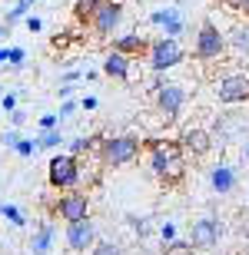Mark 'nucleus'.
Returning a JSON list of instances; mask_svg holds the SVG:
<instances>
[{"label": "nucleus", "instance_id": "obj_1", "mask_svg": "<svg viewBox=\"0 0 249 255\" xmlns=\"http://www.w3.org/2000/svg\"><path fill=\"white\" fill-rule=\"evenodd\" d=\"M150 172L163 186H180L186 176V152L180 149V142L170 139H150Z\"/></svg>", "mask_w": 249, "mask_h": 255}, {"label": "nucleus", "instance_id": "obj_2", "mask_svg": "<svg viewBox=\"0 0 249 255\" xmlns=\"http://www.w3.org/2000/svg\"><path fill=\"white\" fill-rule=\"evenodd\" d=\"M96 149H100V162H103V166L120 169V166H130V162L140 159L143 139L133 136V132H123V136H103Z\"/></svg>", "mask_w": 249, "mask_h": 255}, {"label": "nucleus", "instance_id": "obj_3", "mask_svg": "<svg viewBox=\"0 0 249 255\" xmlns=\"http://www.w3.org/2000/svg\"><path fill=\"white\" fill-rule=\"evenodd\" d=\"M80 179H83V166H80V159L73 156V152H60V156H53L47 166V182L53 186V189L67 192V189H77Z\"/></svg>", "mask_w": 249, "mask_h": 255}, {"label": "nucleus", "instance_id": "obj_4", "mask_svg": "<svg viewBox=\"0 0 249 255\" xmlns=\"http://www.w3.org/2000/svg\"><path fill=\"white\" fill-rule=\"evenodd\" d=\"M146 57H150V70L153 73H166V70L180 66L186 60V50H183V43L176 37H160L146 47Z\"/></svg>", "mask_w": 249, "mask_h": 255}, {"label": "nucleus", "instance_id": "obj_5", "mask_svg": "<svg viewBox=\"0 0 249 255\" xmlns=\"http://www.w3.org/2000/svg\"><path fill=\"white\" fill-rule=\"evenodd\" d=\"M226 53V37L220 33V27L213 20H203L200 30H196V40H193V57L210 63V60H220Z\"/></svg>", "mask_w": 249, "mask_h": 255}, {"label": "nucleus", "instance_id": "obj_6", "mask_svg": "<svg viewBox=\"0 0 249 255\" xmlns=\"http://www.w3.org/2000/svg\"><path fill=\"white\" fill-rule=\"evenodd\" d=\"M220 236H223V226L220 219H196L190 226V249H196V252H213V249L220 246Z\"/></svg>", "mask_w": 249, "mask_h": 255}, {"label": "nucleus", "instance_id": "obj_7", "mask_svg": "<svg viewBox=\"0 0 249 255\" xmlns=\"http://www.w3.org/2000/svg\"><path fill=\"white\" fill-rule=\"evenodd\" d=\"M153 100H156V110L163 116L166 123H173L176 116L183 113V103H186V90L180 83H163L153 90Z\"/></svg>", "mask_w": 249, "mask_h": 255}, {"label": "nucleus", "instance_id": "obj_8", "mask_svg": "<svg viewBox=\"0 0 249 255\" xmlns=\"http://www.w3.org/2000/svg\"><path fill=\"white\" fill-rule=\"evenodd\" d=\"M216 100L223 106L249 103V73H230L216 83Z\"/></svg>", "mask_w": 249, "mask_h": 255}, {"label": "nucleus", "instance_id": "obj_9", "mask_svg": "<svg viewBox=\"0 0 249 255\" xmlns=\"http://www.w3.org/2000/svg\"><path fill=\"white\" fill-rule=\"evenodd\" d=\"M120 23H123V3H120V0H100L90 27H93L100 37H113Z\"/></svg>", "mask_w": 249, "mask_h": 255}, {"label": "nucleus", "instance_id": "obj_10", "mask_svg": "<svg viewBox=\"0 0 249 255\" xmlns=\"http://www.w3.org/2000/svg\"><path fill=\"white\" fill-rule=\"evenodd\" d=\"M63 222H80V219H90V196L80 189H67V196L57 199V206H53Z\"/></svg>", "mask_w": 249, "mask_h": 255}, {"label": "nucleus", "instance_id": "obj_11", "mask_svg": "<svg viewBox=\"0 0 249 255\" xmlns=\"http://www.w3.org/2000/svg\"><path fill=\"white\" fill-rule=\"evenodd\" d=\"M96 242V229L90 219H80V222H67V249L70 252L83 255L86 249Z\"/></svg>", "mask_w": 249, "mask_h": 255}, {"label": "nucleus", "instance_id": "obj_12", "mask_svg": "<svg viewBox=\"0 0 249 255\" xmlns=\"http://www.w3.org/2000/svg\"><path fill=\"white\" fill-rule=\"evenodd\" d=\"M176 142H180V149L186 152V156H193V159H200V156H206V152L213 149V136L206 129H200V126L183 129V136Z\"/></svg>", "mask_w": 249, "mask_h": 255}, {"label": "nucleus", "instance_id": "obj_13", "mask_svg": "<svg viewBox=\"0 0 249 255\" xmlns=\"http://www.w3.org/2000/svg\"><path fill=\"white\" fill-rule=\"evenodd\" d=\"M146 47H150V40L140 37V33H123V37L113 40V50H116V53H123V57H130V60H133V57H143Z\"/></svg>", "mask_w": 249, "mask_h": 255}, {"label": "nucleus", "instance_id": "obj_14", "mask_svg": "<svg viewBox=\"0 0 249 255\" xmlns=\"http://www.w3.org/2000/svg\"><path fill=\"white\" fill-rule=\"evenodd\" d=\"M103 73L110 76V80H130V57H123V53H116V50H110L103 60Z\"/></svg>", "mask_w": 249, "mask_h": 255}, {"label": "nucleus", "instance_id": "obj_15", "mask_svg": "<svg viewBox=\"0 0 249 255\" xmlns=\"http://www.w3.org/2000/svg\"><path fill=\"white\" fill-rule=\"evenodd\" d=\"M210 186L220 192V196H226V192L236 189V172H233L230 166H213L210 169Z\"/></svg>", "mask_w": 249, "mask_h": 255}, {"label": "nucleus", "instance_id": "obj_16", "mask_svg": "<svg viewBox=\"0 0 249 255\" xmlns=\"http://www.w3.org/2000/svg\"><path fill=\"white\" fill-rule=\"evenodd\" d=\"M150 20H153V23H163V27H166V37H180V33H183L180 10H156Z\"/></svg>", "mask_w": 249, "mask_h": 255}, {"label": "nucleus", "instance_id": "obj_17", "mask_svg": "<svg viewBox=\"0 0 249 255\" xmlns=\"http://www.w3.org/2000/svg\"><path fill=\"white\" fill-rule=\"evenodd\" d=\"M53 236H57V229L50 226V222H43V226L37 229V236L30 239V252L33 255H47L50 246H53Z\"/></svg>", "mask_w": 249, "mask_h": 255}, {"label": "nucleus", "instance_id": "obj_18", "mask_svg": "<svg viewBox=\"0 0 249 255\" xmlns=\"http://www.w3.org/2000/svg\"><path fill=\"white\" fill-rule=\"evenodd\" d=\"M96 7H100V0H73V20H77L80 27H90Z\"/></svg>", "mask_w": 249, "mask_h": 255}, {"label": "nucleus", "instance_id": "obj_19", "mask_svg": "<svg viewBox=\"0 0 249 255\" xmlns=\"http://www.w3.org/2000/svg\"><path fill=\"white\" fill-rule=\"evenodd\" d=\"M100 139H103L100 132H93V136H80V139L70 142V152H73V156H80V152H93L96 146H100Z\"/></svg>", "mask_w": 249, "mask_h": 255}, {"label": "nucleus", "instance_id": "obj_20", "mask_svg": "<svg viewBox=\"0 0 249 255\" xmlns=\"http://www.w3.org/2000/svg\"><path fill=\"white\" fill-rule=\"evenodd\" d=\"M60 142H63V136H60L57 126H53V129H40V136H37L40 149H53V146H60Z\"/></svg>", "mask_w": 249, "mask_h": 255}, {"label": "nucleus", "instance_id": "obj_21", "mask_svg": "<svg viewBox=\"0 0 249 255\" xmlns=\"http://www.w3.org/2000/svg\"><path fill=\"white\" fill-rule=\"evenodd\" d=\"M33 3H37V0H17V7L7 13V20H3V23H7V27H13L17 20H23V17L30 13V7H33Z\"/></svg>", "mask_w": 249, "mask_h": 255}, {"label": "nucleus", "instance_id": "obj_22", "mask_svg": "<svg viewBox=\"0 0 249 255\" xmlns=\"http://www.w3.org/2000/svg\"><path fill=\"white\" fill-rule=\"evenodd\" d=\"M226 43H230V47H236V50H249V27H233Z\"/></svg>", "mask_w": 249, "mask_h": 255}, {"label": "nucleus", "instance_id": "obj_23", "mask_svg": "<svg viewBox=\"0 0 249 255\" xmlns=\"http://www.w3.org/2000/svg\"><path fill=\"white\" fill-rule=\"evenodd\" d=\"M0 216L7 219L10 226H17V229H23V226H27V219H23V212H20L17 206H0Z\"/></svg>", "mask_w": 249, "mask_h": 255}, {"label": "nucleus", "instance_id": "obj_24", "mask_svg": "<svg viewBox=\"0 0 249 255\" xmlns=\"http://www.w3.org/2000/svg\"><path fill=\"white\" fill-rule=\"evenodd\" d=\"M90 255H123V249L116 246V242H93Z\"/></svg>", "mask_w": 249, "mask_h": 255}, {"label": "nucleus", "instance_id": "obj_25", "mask_svg": "<svg viewBox=\"0 0 249 255\" xmlns=\"http://www.w3.org/2000/svg\"><path fill=\"white\" fill-rule=\"evenodd\" d=\"M236 232L249 242V206H243L240 212H236Z\"/></svg>", "mask_w": 249, "mask_h": 255}, {"label": "nucleus", "instance_id": "obj_26", "mask_svg": "<svg viewBox=\"0 0 249 255\" xmlns=\"http://www.w3.org/2000/svg\"><path fill=\"white\" fill-rule=\"evenodd\" d=\"M7 60H10V66H13V70H20V66H23V60H27V53H23L20 47H10L7 50Z\"/></svg>", "mask_w": 249, "mask_h": 255}, {"label": "nucleus", "instance_id": "obj_27", "mask_svg": "<svg viewBox=\"0 0 249 255\" xmlns=\"http://www.w3.org/2000/svg\"><path fill=\"white\" fill-rule=\"evenodd\" d=\"M13 149H17L20 156H33V139H17V142H13Z\"/></svg>", "mask_w": 249, "mask_h": 255}, {"label": "nucleus", "instance_id": "obj_28", "mask_svg": "<svg viewBox=\"0 0 249 255\" xmlns=\"http://www.w3.org/2000/svg\"><path fill=\"white\" fill-rule=\"evenodd\" d=\"M0 110H3V113L17 110V96H13V93H3V96H0Z\"/></svg>", "mask_w": 249, "mask_h": 255}, {"label": "nucleus", "instance_id": "obj_29", "mask_svg": "<svg viewBox=\"0 0 249 255\" xmlns=\"http://www.w3.org/2000/svg\"><path fill=\"white\" fill-rule=\"evenodd\" d=\"M130 222H133V232H136V236H150V226H146V219L130 216Z\"/></svg>", "mask_w": 249, "mask_h": 255}, {"label": "nucleus", "instance_id": "obj_30", "mask_svg": "<svg viewBox=\"0 0 249 255\" xmlns=\"http://www.w3.org/2000/svg\"><path fill=\"white\" fill-rule=\"evenodd\" d=\"M23 23H27L30 33H40V30H43V20H40V17H30V13L23 17Z\"/></svg>", "mask_w": 249, "mask_h": 255}, {"label": "nucleus", "instance_id": "obj_31", "mask_svg": "<svg viewBox=\"0 0 249 255\" xmlns=\"http://www.w3.org/2000/svg\"><path fill=\"white\" fill-rule=\"evenodd\" d=\"M57 123H60V116H57V113H47V116H40V129H53Z\"/></svg>", "mask_w": 249, "mask_h": 255}, {"label": "nucleus", "instance_id": "obj_32", "mask_svg": "<svg viewBox=\"0 0 249 255\" xmlns=\"http://www.w3.org/2000/svg\"><path fill=\"white\" fill-rule=\"evenodd\" d=\"M160 236H163V242H170V239H176V226H173V222H166V226L160 229Z\"/></svg>", "mask_w": 249, "mask_h": 255}, {"label": "nucleus", "instance_id": "obj_33", "mask_svg": "<svg viewBox=\"0 0 249 255\" xmlns=\"http://www.w3.org/2000/svg\"><path fill=\"white\" fill-rule=\"evenodd\" d=\"M23 120H27V113H23V110H10V123H13V126H20Z\"/></svg>", "mask_w": 249, "mask_h": 255}, {"label": "nucleus", "instance_id": "obj_34", "mask_svg": "<svg viewBox=\"0 0 249 255\" xmlns=\"http://www.w3.org/2000/svg\"><path fill=\"white\" fill-rule=\"evenodd\" d=\"M70 113H73V100H67V103L60 106V113H57V116H60V120H67Z\"/></svg>", "mask_w": 249, "mask_h": 255}, {"label": "nucleus", "instance_id": "obj_35", "mask_svg": "<svg viewBox=\"0 0 249 255\" xmlns=\"http://www.w3.org/2000/svg\"><path fill=\"white\" fill-rule=\"evenodd\" d=\"M80 106H83V110H96V96H83V103H80Z\"/></svg>", "mask_w": 249, "mask_h": 255}, {"label": "nucleus", "instance_id": "obj_36", "mask_svg": "<svg viewBox=\"0 0 249 255\" xmlns=\"http://www.w3.org/2000/svg\"><path fill=\"white\" fill-rule=\"evenodd\" d=\"M236 10H243V13H249V0H240V7Z\"/></svg>", "mask_w": 249, "mask_h": 255}, {"label": "nucleus", "instance_id": "obj_37", "mask_svg": "<svg viewBox=\"0 0 249 255\" xmlns=\"http://www.w3.org/2000/svg\"><path fill=\"white\" fill-rule=\"evenodd\" d=\"M0 37H10V27H7V23H0Z\"/></svg>", "mask_w": 249, "mask_h": 255}, {"label": "nucleus", "instance_id": "obj_38", "mask_svg": "<svg viewBox=\"0 0 249 255\" xmlns=\"http://www.w3.org/2000/svg\"><path fill=\"white\" fill-rule=\"evenodd\" d=\"M3 60H7V47H0V63H3Z\"/></svg>", "mask_w": 249, "mask_h": 255}, {"label": "nucleus", "instance_id": "obj_39", "mask_svg": "<svg viewBox=\"0 0 249 255\" xmlns=\"http://www.w3.org/2000/svg\"><path fill=\"white\" fill-rule=\"evenodd\" d=\"M243 156H246V159H249V142H246V146H243Z\"/></svg>", "mask_w": 249, "mask_h": 255}]
</instances>
